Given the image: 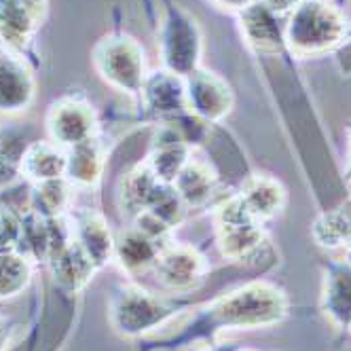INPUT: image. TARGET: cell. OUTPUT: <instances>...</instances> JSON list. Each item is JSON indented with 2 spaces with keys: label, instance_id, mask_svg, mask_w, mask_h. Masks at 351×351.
Returning <instances> with one entry per match:
<instances>
[{
  "label": "cell",
  "instance_id": "obj_9",
  "mask_svg": "<svg viewBox=\"0 0 351 351\" xmlns=\"http://www.w3.org/2000/svg\"><path fill=\"white\" fill-rule=\"evenodd\" d=\"M186 108L191 114L206 121L208 125L220 123L233 110L235 95L231 85L214 70L199 66L184 79Z\"/></svg>",
  "mask_w": 351,
  "mask_h": 351
},
{
  "label": "cell",
  "instance_id": "obj_8",
  "mask_svg": "<svg viewBox=\"0 0 351 351\" xmlns=\"http://www.w3.org/2000/svg\"><path fill=\"white\" fill-rule=\"evenodd\" d=\"M161 288L173 294H189L204 284L208 263L197 247L169 241L153 267Z\"/></svg>",
  "mask_w": 351,
  "mask_h": 351
},
{
  "label": "cell",
  "instance_id": "obj_15",
  "mask_svg": "<svg viewBox=\"0 0 351 351\" xmlns=\"http://www.w3.org/2000/svg\"><path fill=\"white\" fill-rule=\"evenodd\" d=\"M322 311L339 330L351 328V261H335L326 267Z\"/></svg>",
  "mask_w": 351,
  "mask_h": 351
},
{
  "label": "cell",
  "instance_id": "obj_11",
  "mask_svg": "<svg viewBox=\"0 0 351 351\" xmlns=\"http://www.w3.org/2000/svg\"><path fill=\"white\" fill-rule=\"evenodd\" d=\"M47 19V0H0V45L28 60L34 32Z\"/></svg>",
  "mask_w": 351,
  "mask_h": 351
},
{
  "label": "cell",
  "instance_id": "obj_23",
  "mask_svg": "<svg viewBox=\"0 0 351 351\" xmlns=\"http://www.w3.org/2000/svg\"><path fill=\"white\" fill-rule=\"evenodd\" d=\"M311 237L326 250H351V199L319 214L311 224Z\"/></svg>",
  "mask_w": 351,
  "mask_h": 351
},
{
  "label": "cell",
  "instance_id": "obj_26",
  "mask_svg": "<svg viewBox=\"0 0 351 351\" xmlns=\"http://www.w3.org/2000/svg\"><path fill=\"white\" fill-rule=\"evenodd\" d=\"M72 184L66 178L49 180L32 186V208L43 218L66 216L72 204Z\"/></svg>",
  "mask_w": 351,
  "mask_h": 351
},
{
  "label": "cell",
  "instance_id": "obj_29",
  "mask_svg": "<svg viewBox=\"0 0 351 351\" xmlns=\"http://www.w3.org/2000/svg\"><path fill=\"white\" fill-rule=\"evenodd\" d=\"M21 241V216L0 206V252H17Z\"/></svg>",
  "mask_w": 351,
  "mask_h": 351
},
{
  "label": "cell",
  "instance_id": "obj_20",
  "mask_svg": "<svg viewBox=\"0 0 351 351\" xmlns=\"http://www.w3.org/2000/svg\"><path fill=\"white\" fill-rule=\"evenodd\" d=\"M161 250L163 247L159 243L148 239L136 227H130L128 231H121L114 237L112 258L128 275H140V273H146L155 267Z\"/></svg>",
  "mask_w": 351,
  "mask_h": 351
},
{
  "label": "cell",
  "instance_id": "obj_22",
  "mask_svg": "<svg viewBox=\"0 0 351 351\" xmlns=\"http://www.w3.org/2000/svg\"><path fill=\"white\" fill-rule=\"evenodd\" d=\"M104 148L97 142V138L83 142L79 146L68 148L66 161V180L74 189H93L99 184L104 176Z\"/></svg>",
  "mask_w": 351,
  "mask_h": 351
},
{
  "label": "cell",
  "instance_id": "obj_5",
  "mask_svg": "<svg viewBox=\"0 0 351 351\" xmlns=\"http://www.w3.org/2000/svg\"><path fill=\"white\" fill-rule=\"evenodd\" d=\"M216 247L231 263L254 261L267 243L263 222L256 220L243 206L241 197L233 193L216 206Z\"/></svg>",
  "mask_w": 351,
  "mask_h": 351
},
{
  "label": "cell",
  "instance_id": "obj_32",
  "mask_svg": "<svg viewBox=\"0 0 351 351\" xmlns=\"http://www.w3.org/2000/svg\"><path fill=\"white\" fill-rule=\"evenodd\" d=\"M212 5H216L218 9H224V11H241L245 9L247 5H252L254 0H210Z\"/></svg>",
  "mask_w": 351,
  "mask_h": 351
},
{
  "label": "cell",
  "instance_id": "obj_27",
  "mask_svg": "<svg viewBox=\"0 0 351 351\" xmlns=\"http://www.w3.org/2000/svg\"><path fill=\"white\" fill-rule=\"evenodd\" d=\"M17 252L28 256L32 263L40 258L49 263V252H51V247H49V224L47 218H43L34 210L21 214V241Z\"/></svg>",
  "mask_w": 351,
  "mask_h": 351
},
{
  "label": "cell",
  "instance_id": "obj_25",
  "mask_svg": "<svg viewBox=\"0 0 351 351\" xmlns=\"http://www.w3.org/2000/svg\"><path fill=\"white\" fill-rule=\"evenodd\" d=\"M32 261L21 252H0V300H11L28 290Z\"/></svg>",
  "mask_w": 351,
  "mask_h": 351
},
{
  "label": "cell",
  "instance_id": "obj_10",
  "mask_svg": "<svg viewBox=\"0 0 351 351\" xmlns=\"http://www.w3.org/2000/svg\"><path fill=\"white\" fill-rule=\"evenodd\" d=\"M36 99V77L30 62L0 45V114L28 112Z\"/></svg>",
  "mask_w": 351,
  "mask_h": 351
},
{
  "label": "cell",
  "instance_id": "obj_3",
  "mask_svg": "<svg viewBox=\"0 0 351 351\" xmlns=\"http://www.w3.org/2000/svg\"><path fill=\"white\" fill-rule=\"evenodd\" d=\"M176 313H178V307L167 298L136 284L119 286L108 303L110 326L114 332L128 339H138L157 330Z\"/></svg>",
  "mask_w": 351,
  "mask_h": 351
},
{
  "label": "cell",
  "instance_id": "obj_35",
  "mask_svg": "<svg viewBox=\"0 0 351 351\" xmlns=\"http://www.w3.org/2000/svg\"><path fill=\"white\" fill-rule=\"evenodd\" d=\"M199 351H224V349H199Z\"/></svg>",
  "mask_w": 351,
  "mask_h": 351
},
{
  "label": "cell",
  "instance_id": "obj_17",
  "mask_svg": "<svg viewBox=\"0 0 351 351\" xmlns=\"http://www.w3.org/2000/svg\"><path fill=\"white\" fill-rule=\"evenodd\" d=\"M68 150L51 140L30 142L19 157V173L32 184L66 178Z\"/></svg>",
  "mask_w": 351,
  "mask_h": 351
},
{
  "label": "cell",
  "instance_id": "obj_2",
  "mask_svg": "<svg viewBox=\"0 0 351 351\" xmlns=\"http://www.w3.org/2000/svg\"><path fill=\"white\" fill-rule=\"evenodd\" d=\"M349 36V21L332 0H300L286 15V51L309 60L337 51Z\"/></svg>",
  "mask_w": 351,
  "mask_h": 351
},
{
  "label": "cell",
  "instance_id": "obj_34",
  "mask_svg": "<svg viewBox=\"0 0 351 351\" xmlns=\"http://www.w3.org/2000/svg\"><path fill=\"white\" fill-rule=\"evenodd\" d=\"M233 351H258V349H233Z\"/></svg>",
  "mask_w": 351,
  "mask_h": 351
},
{
  "label": "cell",
  "instance_id": "obj_4",
  "mask_svg": "<svg viewBox=\"0 0 351 351\" xmlns=\"http://www.w3.org/2000/svg\"><path fill=\"white\" fill-rule=\"evenodd\" d=\"M91 62L95 72L112 89L140 95L146 72V56L142 45L128 34H108L102 36L91 49Z\"/></svg>",
  "mask_w": 351,
  "mask_h": 351
},
{
  "label": "cell",
  "instance_id": "obj_33",
  "mask_svg": "<svg viewBox=\"0 0 351 351\" xmlns=\"http://www.w3.org/2000/svg\"><path fill=\"white\" fill-rule=\"evenodd\" d=\"M347 176L351 180V128H349V134H347Z\"/></svg>",
  "mask_w": 351,
  "mask_h": 351
},
{
  "label": "cell",
  "instance_id": "obj_1",
  "mask_svg": "<svg viewBox=\"0 0 351 351\" xmlns=\"http://www.w3.org/2000/svg\"><path fill=\"white\" fill-rule=\"evenodd\" d=\"M290 313L286 292L267 280L247 282L208 305L199 324L210 332L261 330L282 324Z\"/></svg>",
  "mask_w": 351,
  "mask_h": 351
},
{
  "label": "cell",
  "instance_id": "obj_21",
  "mask_svg": "<svg viewBox=\"0 0 351 351\" xmlns=\"http://www.w3.org/2000/svg\"><path fill=\"white\" fill-rule=\"evenodd\" d=\"M171 186L189 210L206 208L218 191V176L206 161L191 159Z\"/></svg>",
  "mask_w": 351,
  "mask_h": 351
},
{
  "label": "cell",
  "instance_id": "obj_16",
  "mask_svg": "<svg viewBox=\"0 0 351 351\" xmlns=\"http://www.w3.org/2000/svg\"><path fill=\"white\" fill-rule=\"evenodd\" d=\"M140 97L144 99V104L150 112L165 117V119H173V117L189 112L184 79L176 77V74L163 68L148 74Z\"/></svg>",
  "mask_w": 351,
  "mask_h": 351
},
{
  "label": "cell",
  "instance_id": "obj_36",
  "mask_svg": "<svg viewBox=\"0 0 351 351\" xmlns=\"http://www.w3.org/2000/svg\"><path fill=\"white\" fill-rule=\"evenodd\" d=\"M349 330H351V328H349Z\"/></svg>",
  "mask_w": 351,
  "mask_h": 351
},
{
  "label": "cell",
  "instance_id": "obj_19",
  "mask_svg": "<svg viewBox=\"0 0 351 351\" xmlns=\"http://www.w3.org/2000/svg\"><path fill=\"white\" fill-rule=\"evenodd\" d=\"M49 267H51L56 286L66 294L81 292L93 280V273L97 271L91 258L81 250V245L74 243V239L64 250H60L56 256H51Z\"/></svg>",
  "mask_w": 351,
  "mask_h": 351
},
{
  "label": "cell",
  "instance_id": "obj_31",
  "mask_svg": "<svg viewBox=\"0 0 351 351\" xmlns=\"http://www.w3.org/2000/svg\"><path fill=\"white\" fill-rule=\"evenodd\" d=\"M261 3L271 11V13H275L278 17H284V15H288L300 0H261Z\"/></svg>",
  "mask_w": 351,
  "mask_h": 351
},
{
  "label": "cell",
  "instance_id": "obj_24",
  "mask_svg": "<svg viewBox=\"0 0 351 351\" xmlns=\"http://www.w3.org/2000/svg\"><path fill=\"white\" fill-rule=\"evenodd\" d=\"M163 182L157 180V176L150 171L146 163L136 165L132 171H128L121 180V204L123 210H128L132 218L140 214L142 210H148L153 199Z\"/></svg>",
  "mask_w": 351,
  "mask_h": 351
},
{
  "label": "cell",
  "instance_id": "obj_18",
  "mask_svg": "<svg viewBox=\"0 0 351 351\" xmlns=\"http://www.w3.org/2000/svg\"><path fill=\"white\" fill-rule=\"evenodd\" d=\"M237 195L241 197V202L250 210V214L261 222L280 216L288 202V193L284 184L269 173L247 176Z\"/></svg>",
  "mask_w": 351,
  "mask_h": 351
},
{
  "label": "cell",
  "instance_id": "obj_7",
  "mask_svg": "<svg viewBox=\"0 0 351 351\" xmlns=\"http://www.w3.org/2000/svg\"><path fill=\"white\" fill-rule=\"evenodd\" d=\"M45 130L51 142L62 148H72L97 138L99 121L95 108L81 95H62L49 106Z\"/></svg>",
  "mask_w": 351,
  "mask_h": 351
},
{
  "label": "cell",
  "instance_id": "obj_30",
  "mask_svg": "<svg viewBox=\"0 0 351 351\" xmlns=\"http://www.w3.org/2000/svg\"><path fill=\"white\" fill-rule=\"evenodd\" d=\"M17 335V324L7 317V315H0V351H7Z\"/></svg>",
  "mask_w": 351,
  "mask_h": 351
},
{
  "label": "cell",
  "instance_id": "obj_28",
  "mask_svg": "<svg viewBox=\"0 0 351 351\" xmlns=\"http://www.w3.org/2000/svg\"><path fill=\"white\" fill-rule=\"evenodd\" d=\"M155 216H159L165 224H169L171 229H178L180 224L186 218L189 208L184 206V202L180 199V195L176 193V189L171 184H161L153 204L148 208Z\"/></svg>",
  "mask_w": 351,
  "mask_h": 351
},
{
  "label": "cell",
  "instance_id": "obj_12",
  "mask_svg": "<svg viewBox=\"0 0 351 351\" xmlns=\"http://www.w3.org/2000/svg\"><path fill=\"white\" fill-rule=\"evenodd\" d=\"M239 26L245 43L263 56H278L286 51L284 26L280 17L271 13L261 0L239 11Z\"/></svg>",
  "mask_w": 351,
  "mask_h": 351
},
{
  "label": "cell",
  "instance_id": "obj_13",
  "mask_svg": "<svg viewBox=\"0 0 351 351\" xmlns=\"http://www.w3.org/2000/svg\"><path fill=\"white\" fill-rule=\"evenodd\" d=\"M191 159V146L180 136V132L167 123L155 134L146 165L157 176L159 182L173 184V180L178 178V173Z\"/></svg>",
  "mask_w": 351,
  "mask_h": 351
},
{
  "label": "cell",
  "instance_id": "obj_6",
  "mask_svg": "<svg viewBox=\"0 0 351 351\" xmlns=\"http://www.w3.org/2000/svg\"><path fill=\"white\" fill-rule=\"evenodd\" d=\"M159 58L161 68L186 79L193 70L202 66L204 36L197 19L180 7H169L159 28Z\"/></svg>",
  "mask_w": 351,
  "mask_h": 351
},
{
  "label": "cell",
  "instance_id": "obj_14",
  "mask_svg": "<svg viewBox=\"0 0 351 351\" xmlns=\"http://www.w3.org/2000/svg\"><path fill=\"white\" fill-rule=\"evenodd\" d=\"M70 224L74 243L81 245V250L91 258L95 269L106 267L114 254V235L108 229L106 218L93 210H85L74 214L70 218Z\"/></svg>",
  "mask_w": 351,
  "mask_h": 351
}]
</instances>
